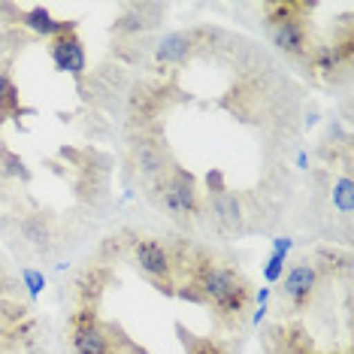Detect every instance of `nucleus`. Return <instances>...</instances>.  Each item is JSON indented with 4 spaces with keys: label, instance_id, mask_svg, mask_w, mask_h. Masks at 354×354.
<instances>
[{
    "label": "nucleus",
    "instance_id": "nucleus-1",
    "mask_svg": "<svg viewBox=\"0 0 354 354\" xmlns=\"http://www.w3.org/2000/svg\"><path fill=\"white\" fill-rule=\"evenodd\" d=\"M176 297L212 309V321L221 333H236L245 324L254 303V288L239 267L221 261L206 248L173 243Z\"/></svg>",
    "mask_w": 354,
    "mask_h": 354
},
{
    "label": "nucleus",
    "instance_id": "nucleus-2",
    "mask_svg": "<svg viewBox=\"0 0 354 354\" xmlns=\"http://www.w3.org/2000/svg\"><path fill=\"white\" fill-rule=\"evenodd\" d=\"M312 10H315L312 3H291V0L263 3L270 39L281 55H288V58H306V55H309V49H312V37H309Z\"/></svg>",
    "mask_w": 354,
    "mask_h": 354
},
{
    "label": "nucleus",
    "instance_id": "nucleus-3",
    "mask_svg": "<svg viewBox=\"0 0 354 354\" xmlns=\"http://www.w3.org/2000/svg\"><path fill=\"white\" fill-rule=\"evenodd\" d=\"M149 197L155 200L158 209H164L176 224H185V227L203 215V191H200L194 173H188L179 164H173L170 173L155 188H149Z\"/></svg>",
    "mask_w": 354,
    "mask_h": 354
},
{
    "label": "nucleus",
    "instance_id": "nucleus-4",
    "mask_svg": "<svg viewBox=\"0 0 354 354\" xmlns=\"http://www.w3.org/2000/svg\"><path fill=\"white\" fill-rule=\"evenodd\" d=\"M170 146H167L160 124L149 127V131L127 133V170L146 191L155 188L170 173Z\"/></svg>",
    "mask_w": 354,
    "mask_h": 354
},
{
    "label": "nucleus",
    "instance_id": "nucleus-5",
    "mask_svg": "<svg viewBox=\"0 0 354 354\" xmlns=\"http://www.w3.org/2000/svg\"><path fill=\"white\" fill-rule=\"evenodd\" d=\"M279 300H281V309H288L291 315H300L306 312L312 303H315V297L321 294V285L327 281V272L324 267L318 263L315 254H306L300 261H294L288 272L279 279Z\"/></svg>",
    "mask_w": 354,
    "mask_h": 354
},
{
    "label": "nucleus",
    "instance_id": "nucleus-6",
    "mask_svg": "<svg viewBox=\"0 0 354 354\" xmlns=\"http://www.w3.org/2000/svg\"><path fill=\"white\" fill-rule=\"evenodd\" d=\"M127 254H131L133 267L140 270L158 291H164L170 297L176 294V267H173L170 245L160 243L155 236H136L131 248H127Z\"/></svg>",
    "mask_w": 354,
    "mask_h": 354
},
{
    "label": "nucleus",
    "instance_id": "nucleus-7",
    "mask_svg": "<svg viewBox=\"0 0 354 354\" xmlns=\"http://www.w3.org/2000/svg\"><path fill=\"white\" fill-rule=\"evenodd\" d=\"M170 100H173V88L164 82L142 79V82L131 85V94H127V133L158 127V118L167 112Z\"/></svg>",
    "mask_w": 354,
    "mask_h": 354
},
{
    "label": "nucleus",
    "instance_id": "nucleus-8",
    "mask_svg": "<svg viewBox=\"0 0 354 354\" xmlns=\"http://www.w3.org/2000/svg\"><path fill=\"white\" fill-rule=\"evenodd\" d=\"M209 188L203 200V215L209 212L212 224L221 233H243L245 230V206L236 197V191H230L224 185L221 173H209Z\"/></svg>",
    "mask_w": 354,
    "mask_h": 354
},
{
    "label": "nucleus",
    "instance_id": "nucleus-9",
    "mask_svg": "<svg viewBox=\"0 0 354 354\" xmlns=\"http://www.w3.org/2000/svg\"><path fill=\"white\" fill-rule=\"evenodd\" d=\"M263 351L267 354H354L351 345H342L339 351H324L315 342V336L306 330L300 321H276L263 330Z\"/></svg>",
    "mask_w": 354,
    "mask_h": 354
},
{
    "label": "nucleus",
    "instance_id": "nucleus-10",
    "mask_svg": "<svg viewBox=\"0 0 354 354\" xmlns=\"http://www.w3.org/2000/svg\"><path fill=\"white\" fill-rule=\"evenodd\" d=\"M212 37V30L206 28H188V30H173L155 46V64L160 67H182L185 61H191L197 52L206 49V39Z\"/></svg>",
    "mask_w": 354,
    "mask_h": 354
},
{
    "label": "nucleus",
    "instance_id": "nucleus-11",
    "mask_svg": "<svg viewBox=\"0 0 354 354\" xmlns=\"http://www.w3.org/2000/svg\"><path fill=\"white\" fill-rule=\"evenodd\" d=\"M15 227H19V243L28 245L34 254H52L61 243L58 221L46 212L15 215Z\"/></svg>",
    "mask_w": 354,
    "mask_h": 354
},
{
    "label": "nucleus",
    "instance_id": "nucleus-12",
    "mask_svg": "<svg viewBox=\"0 0 354 354\" xmlns=\"http://www.w3.org/2000/svg\"><path fill=\"white\" fill-rule=\"evenodd\" d=\"M49 55L55 61V67L61 70V73H70L76 79V82H82L88 76V58H85V46L82 39H79L76 30H70V34H61L49 39Z\"/></svg>",
    "mask_w": 354,
    "mask_h": 354
},
{
    "label": "nucleus",
    "instance_id": "nucleus-13",
    "mask_svg": "<svg viewBox=\"0 0 354 354\" xmlns=\"http://www.w3.org/2000/svg\"><path fill=\"white\" fill-rule=\"evenodd\" d=\"M164 15H167V6H160V3H124L122 15H118L115 25H112V34L140 37V34H146V30L158 28Z\"/></svg>",
    "mask_w": 354,
    "mask_h": 354
},
{
    "label": "nucleus",
    "instance_id": "nucleus-14",
    "mask_svg": "<svg viewBox=\"0 0 354 354\" xmlns=\"http://www.w3.org/2000/svg\"><path fill=\"white\" fill-rule=\"evenodd\" d=\"M112 285V267L109 263H91L79 272L76 285H73V297H76V306H97L100 297L106 294V288Z\"/></svg>",
    "mask_w": 354,
    "mask_h": 354
},
{
    "label": "nucleus",
    "instance_id": "nucleus-15",
    "mask_svg": "<svg viewBox=\"0 0 354 354\" xmlns=\"http://www.w3.org/2000/svg\"><path fill=\"white\" fill-rule=\"evenodd\" d=\"M19 25L28 28V30H34L37 37L55 39V37H61V34H70V30H76V19H55V15L46 10V6H30V10H21Z\"/></svg>",
    "mask_w": 354,
    "mask_h": 354
},
{
    "label": "nucleus",
    "instance_id": "nucleus-16",
    "mask_svg": "<svg viewBox=\"0 0 354 354\" xmlns=\"http://www.w3.org/2000/svg\"><path fill=\"white\" fill-rule=\"evenodd\" d=\"M306 67L312 70L315 76L321 79H336L342 70H348L345 64L339 61V55L333 52V46L324 43V46H312L309 55H306Z\"/></svg>",
    "mask_w": 354,
    "mask_h": 354
},
{
    "label": "nucleus",
    "instance_id": "nucleus-17",
    "mask_svg": "<svg viewBox=\"0 0 354 354\" xmlns=\"http://www.w3.org/2000/svg\"><path fill=\"white\" fill-rule=\"evenodd\" d=\"M30 109L21 106V94H19V88H15L12 82V76L6 73V70H0V122L3 118H21V115H28Z\"/></svg>",
    "mask_w": 354,
    "mask_h": 354
},
{
    "label": "nucleus",
    "instance_id": "nucleus-18",
    "mask_svg": "<svg viewBox=\"0 0 354 354\" xmlns=\"http://www.w3.org/2000/svg\"><path fill=\"white\" fill-rule=\"evenodd\" d=\"M185 354H236L239 345H233L230 339H218V336H194L185 333Z\"/></svg>",
    "mask_w": 354,
    "mask_h": 354
},
{
    "label": "nucleus",
    "instance_id": "nucleus-19",
    "mask_svg": "<svg viewBox=\"0 0 354 354\" xmlns=\"http://www.w3.org/2000/svg\"><path fill=\"white\" fill-rule=\"evenodd\" d=\"M330 197H333V206L339 209L345 218L354 212V185H351V176L348 173H342L339 179L333 182V188H330Z\"/></svg>",
    "mask_w": 354,
    "mask_h": 354
},
{
    "label": "nucleus",
    "instance_id": "nucleus-20",
    "mask_svg": "<svg viewBox=\"0 0 354 354\" xmlns=\"http://www.w3.org/2000/svg\"><path fill=\"white\" fill-rule=\"evenodd\" d=\"M19 276H21V288H28L30 297H39V291L46 288V276H43L39 270H28V267H25V270L19 272Z\"/></svg>",
    "mask_w": 354,
    "mask_h": 354
},
{
    "label": "nucleus",
    "instance_id": "nucleus-21",
    "mask_svg": "<svg viewBox=\"0 0 354 354\" xmlns=\"http://www.w3.org/2000/svg\"><path fill=\"white\" fill-rule=\"evenodd\" d=\"M285 263H288V257H285V254H276V252H272V254H270V261H267V267H263V279L276 285V281L285 276Z\"/></svg>",
    "mask_w": 354,
    "mask_h": 354
},
{
    "label": "nucleus",
    "instance_id": "nucleus-22",
    "mask_svg": "<svg viewBox=\"0 0 354 354\" xmlns=\"http://www.w3.org/2000/svg\"><path fill=\"white\" fill-rule=\"evenodd\" d=\"M0 164H3V173L6 176H21V179H28L25 164H21V158L12 155V151H3V155H0Z\"/></svg>",
    "mask_w": 354,
    "mask_h": 354
},
{
    "label": "nucleus",
    "instance_id": "nucleus-23",
    "mask_svg": "<svg viewBox=\"0 0 354 354\" xmlns=\"http://www.w3.org/2000/svg\"><path fill=\"white\" fill-rule=\"evenodd\" d=\"M294 248V239H288V236H281V239H276V243H272V252L276 254H285L288 257V252H291Z\"/></svg>",
    "mask_w": 354,
    "mask_h": 354
}]
</instances>
